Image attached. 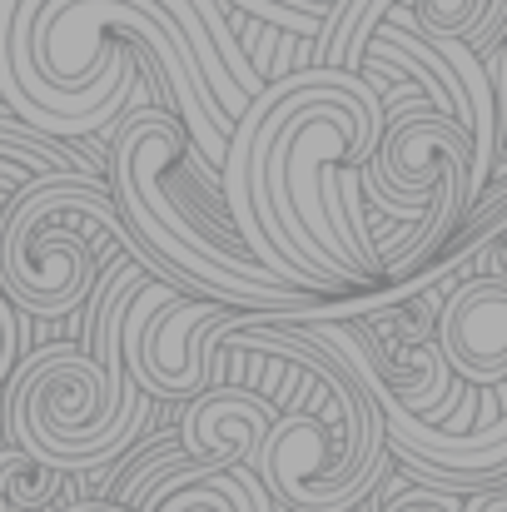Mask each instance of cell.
I'll use <instances>...</instances> for the list:
<instances>
[{"label": "cell", "instance_id": "cell-1", "mask_svg": "<svg viewBox=\"0 0 507 512\" xmlns=\"http://www.w3.org/2000/svg\"><path fill=\"white\" fill-rule=\"evenodd\" d=\"M383 125V95L363 75L324 65L264 85L234 120L219 165V209L279 284L314 299L383 289L373 214L363 204L348 209L338 194V174L378 155Z\"/></svg>", "mask_w": 507, "mask_h": 512}, {"label": "cell", "instance_id": "cell-2", "mask_svg": "<svg viewBox=\"0 0 507 512\" xmlns=\"http://www.w3.org/2000/svg\"><path fill=\"white\" fill-rule=\"evenodd\" d=\"M105 189L125 229L160 259L179 294L214 299L234 314H324L334 299L279 284L234 234L219 199V174L204 170L184 125L165 105H130L110 130Z\"/></svg>", "mask_w": 507, "mask_h": 512}, {"label": "cell", "instance_id": "cell-3", "mask_svg": "<svg viewBox=\"0 0 507 512\" xmlns=\"http://www.w3.org/2000/svg\"><path fill=\"white\" fill-rule=\"evenodd\" d=\"M299 363V393L274 413L254 478L284 512H353L388 478V428L358 373L329 343L304 334L299 314H269Z\"/></svg>", "mask_w": 507, "mask_h": 512}, {"label": "cell", "instance_id": "cell-4", "mask_svg": "<svg viewBox=\"0 0 507 512\" xmlns=\"http://www.w3.org/2000/svg\"><path fill=\"white\" fill-rule=\"evenodd\" d=\"M115 254L174 289L165 264L125 229L100 174L35 179L0 209V294L25 319L75 314Z\"/></svg>", "mask_w": 507, "mask_h": 512}, {"label": "cell", "instance_id": "cell-5", "mask_svg": "<svg viewBox=\"0 0 507 512\" xmlns=\"http://www.w3.org/2000/svg\"><path fill=\"white\" fill-rule=\"evenodd\" d=\"M155 418V398L140 388L115 398L105 388V368L70 343H50L30 353L10 373L5 423L15 448L70 473H100L125 458Z\"/></svg>", "mask_w": 507, "mask_h": 512}, {"label": "cell", "instance_id": "cell-6", "mask_svg": "<svg viewBox=\"0 0 507 512\" xmlns=\"http://www.w3.org/2000/svg\"><path fill=\"white\" fill-rule=\"evenodd\" d=\"M239 319L244 314H234L214 299H194V294H179L160 279H150L135 294L125 329H120L125 373L155 403H189L209 388L214 343Z\"/></svg>", "mask_w": 507, "mask_h": 512}, {"label": "cell", "instance_id": "cell-7", "mask_svg": "<svg viewBox=\"0 0 507 512\" xmlns=\"http://www.w3.org/2000/svg\"><path fill=\"white\" fill-rule=\"evenodd\" d=\"M483 10H488V0H343L324 20L314 50H319L324 70L358 75L363 50H368L378 25H398V30H413L423 40H463L468 45Z\"/></svg>", "mask_w": 507, "mask_h": 512}, {"label": "cell", "instance_id": "cell-8", "mask_svg": "<svg viewBox=\"0 0 507 512\" xmlns=\"http://www.w3.org/2000/svg\"><path fill=\"white\" fill-rule=\"evenodd\" d=\"M269 423L274 408L254 388H204L179 408V448L204 468H254Z\"/></svg>", "mask_w": 507, "mask_h": 512}, {"label": "cell", "instance_id": "cell-9", "mask_svg": "<svg viewBox=\"0 0 507 512\" xmlns=\"http://www.w3.org/2000/svg\"><path fill=\"white\" fill-rule=\"evenodd\" d=\"M135 512H284V508L264 493V483L254 478V468L184 463Z\"/></svg>", "mask_w": 507, "mask_h": 512}, {"label": "cell", "instance_id": "cell-10", "mask_svg": "<svg viewBox=\"0 0 507 512\" xmlns=\"http://www.w3.org/2000/svg\"><path fill=\"white\" fill-rule=\"evenodd\" d=\"M65 488H70V478L60 468L30 458L25 448H0V503H5V512H40Z\"/></svg>", "mask_w": 507, "mask_h": 512}, {"label": "cell", "instance_id": "cell-11", "mask_svg": "<svg viewBox=\"0 0 507 512\" xmlns=\"http://www.w3.org/2000/svg\"><path fill=\"white\" fill-rule=\"evenodd\" d=\"M184 463H194L184 448H179V438H165V443H155V448H145V458H135L120 478H115V493H110V508L115 512H135L160 483H165L169 473H179Z\"/></svg>", "mask_w": 507, "mask_h": 512}, {"label": "cell", "instance_id": "cell-12", "mask_svg": "<svg viewBox=\"0 0 507 512\" xmlns=\"http://www.w3.org/2000/svg\"><path fill=\"white\" fill-rule=\"evenodd\" d=\"M493 224H507V184H503V189H488V194L478 199V209L468 214V224H463V229L453 234L448 254H443V259H438V264H433L428 274H418V279L398 284V294H388V304H403V299H423V294H428V284H438V279H443V274L453 269V259H458V254H463V249H468V244H473V239L483 234V229H493Z\"/></svg>", "mask_w": 507, "mask_h": 512}, {"label": "cell", "instance_id": "cell-13", "mask_svg": "<svg viewBox=\"0 0 507 512\" xmlns=\"http://www.w3.org/2000/svg\"><path fill=\"white\" fill-rule=\"evenodd\" d=\"M229 5H234V10H249V15H259V20L289 30V35H309V40H319L324 20L334 15L343 0H229Z\"/></svg>", "mask_w": 507, "mask_h": 512}, {"label": "cell", "instance_id": "cell-14", "mask_svg": "<svg viewBox=\"0 0 507 512\" xmlns=\"http://www.w3.org/2000/svg\"><path fill=\"white\" fill-rule=\"evenodd\" d=\"M383 512H463V498L443 488H403L383 503Z\"/></svg>", "mask_w": 507, "mask_h": 512}, {"label": "cell", "instance_id": "cell-15", "mask_svg": "<svg viewBox=\"0 0 507 512\" xmlns=\"http://www.w3.org/2000/svg\"><path fill=\"white\" fill-rule=\"evenodd\" d=\"M20 368V314L10 309V299L0 294V383Z\"/></svg>", "mask_w": 507, "mask_h": 512}, {"label": "cell", "instance_id": "cell-16", "mask_svg": "<svg viewBox=\"0 0 507 512\" xmlns=\"http://www.w3.org/2000/svg\"><path fill=\"white\" fill-rule=\"evenodd\" d=\"M483 70H488V85H493V100H498V135H503V125H507V30H503V40L483 55Z\"/></svg>", "mask_w": 507, "mask_h": 512}, {"label": "cell", "instance_id": "cell-17", "mask_svg": "<svg viewBox=\"0 0 507 512\" xmlns=\"http://www.w3.org/2000/svg\"><path fill=\"white\" fill-rule=\"evenodd\" d=\"M503 30H507V0H488V10H483V20H478V30L468 40V50L473 55H488L503 40Z\"/></svg>", "mask_w": 507, "mask_h": 512}, {"label": "cell", "instance_id": "cell-18", "mask_svg": "<svg viewBox=\"0 0 507 512\" xmlns=\"http://www.w3.org/2000/svg\"><path fill=\"white\" fill-rule=\"evenodd\" d=\"M463 512H507V473H498L488 488L468 493V498H463Z\"/></svg>", "mask_w": 507, "mask_h": 512}, {"label": "cell", "instance_id": "cell-19", "mask_svg": "<svg viewBox=\"0 0 507 512\" xmlns=\"http://www.w3.org/2000/svg\"><path fill=\"white\" fill-rule=\"evenodd\" d=\"M65 512H115L110 503H75V508H65Z\"/></svg>", "mask_w": 507, "mask_h": 512}, {"label": "cell", "instance_id": "cell-20", "mask_svg": "<svg viewBox=\"0 0 507 512\" xmlns=\"http://www.w3.org/2000/svg\"><path fill=\"white\" fill-rule=\"evenodd\" d=\"M10 120H20V115H10V110H5V100H0V125H10Z\"/></svg>", "mask_w": 507, "mask_h": 512}, {"label": "cell", "instance_id": "cell-21", "mask_svg": "<svg viewBox=\"0 0 507 512\" xmlns=\"http://www.w3.org/2000/svg\"><path fill=\"white\" fill-rule=\"evenodd\" d=\"M0 512H5V503H0Z\"/></svg>", "mask_w": 507, "mask_h": 512}]
</instances>
